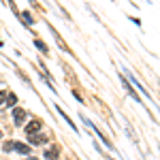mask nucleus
<instances>
[{
    "mask_svg": "<svg viewBox=\"0 0 160 160\" xmlns=\"http://www.w3.org/2000/svg\"><path fill=\"white\" fill-rule=\"evenodd\" d=\"M41 126H43V122H41V120H30V122H28V126H26V132H28V135H34V132H38V130H41Z\"/></svg>",
    "mask_w": 160,
    "mask_h": 160,
    "instance_id": "obj_1",
    "label": "nucleus"
},
{
    "mask_svg": "<svg viewBox=\"0 0 160 160\" xmlns=\"http://www.w3.org/2000/svg\"><path fill=\"white\" fill-rule=\"evenodd\" d=\"M28 137H30V145H43V143H47V137L45 135L34 132V135H28Z\"/></svg>",
    "mask_w": 160,
    "mask_h": 160,
    "instance_id": "obj_2",
    "label": "nucleus"
},
{
    "mask_svg": "<svg viewBox=\"0 0 160 160\" xmlns=\"http://www.w3.org/2000/svg\"><path fill=\"white\" fill-rule=\"evenodd\" d=\"M13 120H15V124H17V126H22V124H24V120H26V111L24 109H15V111H13Z\"/></svg>",
    "mask_w": 160,
    "mask_h": 160,
    "instance_id": "obj_3",
    "label": "nucleus"
},
{
    "mask_svg": "<svg viewBox=\"0 0 160 160\" xmlns=\"http://www.w3.org/2000/svg\"><path fill=\"white\" fill-rule=\"evenodd\" d=\"M120 81H122V86L126 88V92H128V94H130V96H132V98H137V100H139V96H137V92H135V90H132V86H130V83H128V79H126V77H124V75H120Z\"/></svg>",
    "mask_w": 160,
    "mask_h": 160,
    "instance_id": "obj_4",
    "label": "nucleus"
},
{
    "mask_svg": "<svg viewBox=\"0 0 160 160\" xmlns=\"http://www.w3.org/2000/svg\"><path fill=\"white\" fill-rule=\"evenodd\" d=\"M15 152H17V154H24V156H28V154H30V145L15 141Z\"/></svg>",
    "mask_w": 160,
    "mask_h": 160,
    "instance_id": "obj_5",
    "label": "nucleus"
},
{
    "mask_svg": "<svg viewBox=\"0 0 160 160\" xmlns=\"http://www.w3.org/2000/svg\"><path fill=\"white\" fill-rule=\"evenodd\" d=\"M45 158H47V160H56V158H58V148L47 149V152H45Z\"/></svg>",
    "mask_w": 160,
    "mask_h": 160,
    "instance_id": "obj_6",
    "label": "nucleus"
},
{
    "mask_svg": "<svg viewBox=\"0 0 160 160\" xmlns=\"http://www.w3.org/2000/svg\"><path fill=\"white\" fill-rule=\"evenodd\" d=\"M22 19H24V24H26V26H32V24H34V19H32V15H30L28 11H24V13H22Z\"/></svg>",
    "mask_w": 160,
    "mask_h": 160,
    "instance_id": "obj_7",
    "label": "nucleus"
},
{
    "mask_svg": "<svg viewBox=\"0 0 160 160\" xmlns=\"http://www.w3.org/2000/svg\"><path fill=\"white\" fill-rule=\"evenodd\" d=\"M2 149H4V152H13V149H15V141H7V143L2 145Z\"/></svg>",
    "mask_w": 160,
    "mask_h": 160,
    "instance_id": "obj_8",
    "label": "nucleus"
},
{
    "mask_svg": "<svg viewBox=\"0 0 160 160\" xmlns=\"http://www.w3.org/2000/svg\"><path fill=\"white\" fill-rule=\"evenodd\" d=\"M34 45H37V47H38L41 51H47V45H45V43H43L41 38H37V41H34Z\"/></svg>",
    "mask_w": 160,
    "mask_h": 160,
    "instance_id": "obj_9",
    "label": "nucleus"
},
{
    "mask_svg": "<svg viewBox=\"0 0 160 160\" xmlns=\"http://www.w3.org/2000/svg\"><path fill=\"white\" fill-rule=\"evenodd\" d=\"M15 102H17V98H15V94H9V96H7V105H9V107H13Z\"/></svg>",
    "mask_w": 160,
    "mask_h": 160,
    "instance_id": "obj_10",
    "label": "nucleus"
},
{
    "mask_svg": "<svg viewBox=\"0 0 160 160\" xmlns=\"http://www.w3.org/2000/svg\"><path fill=\"white\" fill-rule=\"evenodd\" d=\"M7 96H9L7 92H0V105H4V102H7Z\"/></svg>",
    "mask_w": 160,
    "mask_h": 160,
    "instance_id": "obj_11",
    "label": "nucleus"
},
{
    "mask_svg": "<svg viewBox=\"0 0 160 160\" xmlns=\"http://www.w3.org/2000/svg\"><path fill=\"white\" fill-rule=\"evenodd\" d=\"M26 160H38V158H34V156H28V158H26Z\"/></svg>",
    "mask_w": 160,
    "mask_h": 160,
    "instance_id": "obj_12",
    "label": "nucleus"
}]
</instances>
